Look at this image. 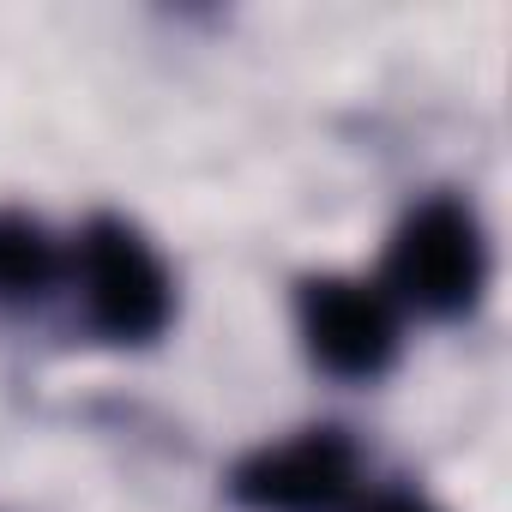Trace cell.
<instances>
[{
  "label": "cell",
  "instance_id": "cell-1",
  "mask_svg": "<svg viewBox=\"0 0 512 512\" xmlns=\"http://www.w3.org/2000/svg\"><path fill=\"white\" fill-rule=\"evenodd\" d=\"M392 290L416 302L422 314H464L476 308L488 284V241L470 205L458 199H428L404 217L392 241Z\"/></svg>",
  "mask_w": 512,
  "mask_h": 512
},
{
  "label": "cell",
  "instance_id": "cell-2",
  "mask_svg": "<svg viewBox=\"0 0 512 512\" xmlns=\"http://www.w3.org/2000/svg\"><path fill=\"white\" fill-rule=\"evenodd\" d=\"M79 278H85V308L97 320V332L121 338V344H145L163 332L169 320V272L145 247L139 229L97 217L79 241Z\"/></svg>",
  "mask_w": 512,
  "mask_h": 512
},
{
  "label": "cell",
  "instance_id": "cell-3",
  "mask_svg": "<svg viewBox=\"0 0 512 512\" xmlns=\"http://www.w3.org/2000/svg\"><path fill=\"white\" fill-rule=\"evenodd\" d=\"M356 494V452L332 428H308L253 452L235 470V500L253 512H344Z\"/></svg>",
  "mask_w": 512,
  "mask_h": 512
},
{
  "label": "cell",
  "instance_id": "cell-4",
  "mask_svg": "<svg viewBox=\"0 0 512 512\" xmlns=\"http://www.w3.org/2000/svg\"><path fill=\"white\" fill-rule=\"evenodd\" d=\"M302 338H308L320 368H332L344 380H368V374H380L392 362L398 320H392V302L374 284L314 278L302 290Z\"/></svg>",
  "mask_w": 512,
  "mask_h": 512
},
{
  "label": "cell",
  "instance_id": "cell-5",
  "mask_svg": "<svg viewBox=\"0 0 512 512\" xmlns=\"http://www.w3.org/2000/svg\"><path fill=\"white\" fill-rule=\"evenodd\" d=\"M55 278V247L37 223L0 217V296H37Z\"/></svg>",
  "mask_w": 512,
  "mask_h": 512
},
{
  "label": "cell",
  "instance_id": "cell-6",
  "mask_svg": "<svg viewBox=\"0 0 512 512\" xmlns=\"http://www.w3.org/2000/svg\"><path fill=\"white\" fill-rule=\"evenodd\" d=\"M362 512H434V506L416 500V494H380V500H368Z\"/></svg>",
  "mask_w": 512,
  "mask_h": 512
}]
</instances>
